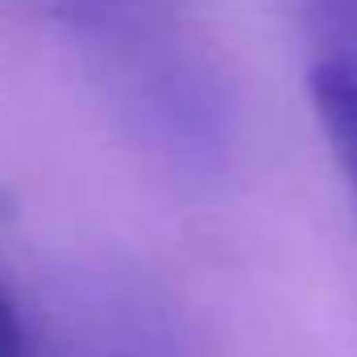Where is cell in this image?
<instances>
[{
  "label": "cell",
  "mask_w": 357,
  "mask_h": 357,
  "mask_svg": "<svg viewBox=\"0 0 357 357\" xmlns=\"http://www.w3.org/2000/svg\"><path fill=\"white\" fill-rule=\"evenodd\" d=\"M307 91H312V108L324 129V142L337 158V171L357 204V84L328 67H312Z\"/></svg>",
  "instance_id": "cell-1"
},
{
  "label": "cell",
  "mask_w": 357,
  "mask_h": 357,
  "mask_svg": "<svg viewBox=\"0 0 357 357\" xmlns=\"http://www.w3.org/2000/svg\"><path fill=\"white\" fill-rule=\"evenodd\" d=\"M0 357H33L29 333L21 324V312H17V303L8 299L4 287H0Z\"/></svg>",
  "instance_id": "cell-4"
},
{
  "label": "cell",
  "mask_w": 357,
  "mask_h": 357,
  "mask_svg": "<svg viewBox=\"0 0 357 357\" xmlns=\"http://www.w3.org/2000/svg\"><path fill=\"white\" fill-rule=\"evenodd\" d=\"M303 17L316 46L312 67H328L357 84V0H303Z\"/></svg>",
  "instance_id": "cell-2"
},
{
  "label": "cell",
  "mask_w": 357,
  "mask_h": 357,
  "mask_svg": "<svg viewBox=\"0 0 357 357\" xmlns=\"http://www.w3.org/2000/svg\"><path fill=\"white\" fill-rule=\"evenodd\" d=\"M91 357H183V354L162 333H154V324L129 320V324H112L108 333H100L96 345H91Z\"/></svg>",
  "instance_id": "cell-3"
}]
</instances>
